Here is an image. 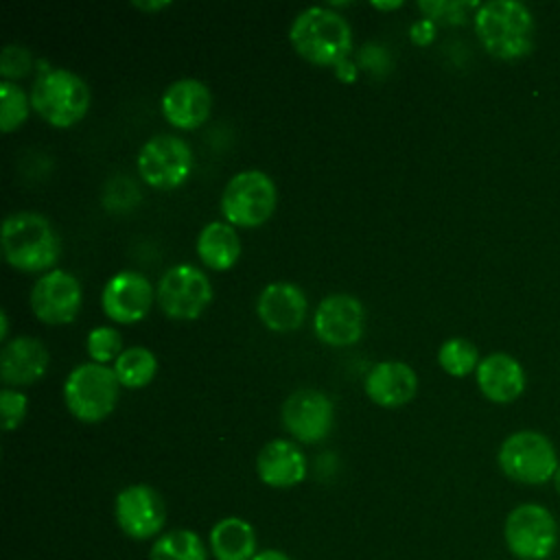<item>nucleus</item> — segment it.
Here are the masks:
<instances>
[{"mask_svg":"<svg viewBox=\"0 0 560 560\" xmlns=\"http://www.w3.org/2000/svg\"><path fill=\"white\" fill-rule=\"evenodd\" d=\"M31 68H33V55L28 48H24L20 44H9L2 48L0 74L4 77V81L24 77L31 72Z\"/></svg>","mask_w":560,"mask_h":560,"instance_id":"obj_30","label":"nucleus"},{"mask_svg":"<svg viewBox=\"0 0 560 560\" xmlns=\"http://www.w3.org/2000/svg\"><path fill=\"white\" fill-rule=\"evenodd\" d=\"M208 542L188 527L162 532L149 549V560H208Z\"/></svg>","mask_w":560,"mask_h":560,"instance_id":"obj_24","label":"nucleus"},{"mask_svg":"<svg viewBox=\"0 0 560 560\" xmlns=\"http://www.w3.org/2000/svg\"><path fill=\"white\" fill-rule=\"evenodd\" d=\"M376 9H394V7H400V2H374Z\"/></svg>","mask_w":560,"mask_h":560,"instance_id":"obj_38","label":"nucleus"},{"mask_svg":"<svg viewBox=\"0 0 560 560\" xmlns=\"http://www.w3.org/2000/svg\"><path fill=\"white\" fill-rule=\"evenodd\" d=\"M433 35H435V24L431 20L424 18V20H418L411 24V39L416 44H429L433 39Z\"/></svg>","mask_w":560,"mask_h":560,"instance_id":"obj_32","label":"nucleus"},{"mask_svg":"<svg viewBox=\"0 0 560 560\" xmlns=\"http://www.w3.org/2000/svg\"><path fill=\"white\" fill-rule=\"evenodd\" d=\"M418 392V374L402 361H381L365 376V394L378 407H402Z\"/></svg>","mask_w":560,"mask_h":560,"instance_id":"obj_21","label":"nucleus"},{"mask_svg":"<svg viewBox=\"0 0 560 560\" xmlns=\"http://www.w3.org/2000/svg\"><path fill=\"white\" fill-rule=\"evenodd\" d=\"M31 109V98L13 81H0V129L4 133L18 129Z\"/></svg>","mask_w":560,"mask_h":560,"instance_id":"obj_27","label":"nucleus"},{"mask_svg":"<svg viewBox=\"0 0 560 560\" xmlns=\"http://www.w3.org/2000/svg\"><path fill=\"white\" fill-rule=\"evenodd\" d=\"M497 464L501 472L523 486H545L553 479L560 459L553 442L534 429L510 433L499 451Z\"/></svg>","mask_w":560,"mask_h":560,"instance_id":"obj_6","label":"nucleus"},{"mask_svg":"<svg viewBox=\"0 0 560 560\" xmlns=\"http://www.w3.org/2000/svg\"><path fill=\"white\" fill-rule=\"evenodd\" d=\"M252 560H293L289 553L280 551V549H258V553Z\"/></svg>","mask_w":560,"mask_h":560,"instance_id":"obj_33","label":"nucleus"},{"mask_svg":"<svg viewBox=\"0 0 560 560\" xmlns=\"http://www.w3.org/2000/svg\"><path fill=\"white\" fill-rule=\"evenodd\" d=\"M551 483H553V490H556V494L560 497V466H558V470H556V475H553Z\"/></svg>","mask_w":560,"mask_h":560,"instance_id":"obj_37","label":"nucleus"},{"mask_svg":"<svg viewBox=\"0 0 560 560\" xmlns=\"http://www.w3.org/2000/svg\"><path fill=\"white\" fill-rule=\"evenodd\" d=\"M363 324L365 308L350 293H330L315 308V335L328 346L357 343L363 335Z\"/></svg>","mask_w":560,"mask_h":560,"instance_id":"obj_14","label":"nucleus"},{"mask_svg":"<svg viewBox=\"0 0 560 560\" xmlns=\"http://www.w3.org/2000/svg\"><path fill=\"white\" fill-rule=\"evenodd\" d=\"M7 337H9V317H7V313L2 311V313H0V339L7 343Z\"/></svg>","mask_w":560,"mask_h":560,"instance_id":"obj_36","label":"nucleus"},{"mask_svg":"<svg viewBox=\"0 0 560 560\" xmlns=\"http://www.w3.org/2000/svg\"><path fill=\"white\" fill-rule=\"evenodd\" d=\"M114 372L122 387L138 389L153 381L158 372V359L149 348L131 346L122 350V354L114 361Z\"/></svg>","mask_w":560,"mask_h":560,"instance_id":"obj_25","label":"nucleus"},{"mask_svg":"<svg viewBox=\"0 0 560 560\" xmlns=\"http://www.w3.org/2000/svg\"><path fill=\"white\" fill-rule=\"evenodd\" d=\"M31 88V107L52 127H70L79 122L90 107V88L72 70L39 63Z\"/></svg>","mask_w":560,"mask_h":560,"instance_id":"obj_4","label":"nucleus"},{"mask_svg":"<svg viewBox=\"0 0 560 560\" xmlns=\"http://www.w3.org/2000/svg\"><path fill=\"white\" fill-rule=\"evenodd\" d=\"M120 381L114 368L103 363L77 365L63 383V400L68 411L81 422H98L116 407Z\"/></svg>","mask_w":560,"mask_h":560,"instance_id":"obj_7","label":"nucleus"},{"mask_svg":"<svg viewBox=\"0 0 560 560\" xmlns=\"http://www.w3.org/2000/svg\"><path fill=\"white\" fill-rule=\"evenodd\" d=\"M481 394L497 405L514 402L525 392V370L508 352H490L475 370Z\"/></svg>","mask_w":560,"mask_h":560,"instance_id":"obj_19","label":"nucleus"},{"mask_svg":"<svg viewBox=\"0 0 560 560\" xmlns=\"http://www.w3.org/2000/svg\"><path fill=\"white\" fill-rule=\"evenodd\" d=\"M133 7L136 9H142V11H160V9H164V7H168V2L166 0H162V2H140V0H136L133 2Z\"/></svg>","mask_w":560,"mask_h":560,"instance_id":"obj_35","label":"nucleus"},{"mask_svg":"<svg viewBox=\"0 0 560 560\" xmlns=\"http://www.w3.org/2000/svg\"><path fill=\"white\" fill-rule=\"evenodd\" d=\"M503 542L516 560H549L560 545L558 518L542 503H518L505 514Z\"/></svg>","mask_w":560,"mask_h":560,"instance_id":"obj_5","label":"nucleus"},{"mask_svg":"<svg viewBox=\"0 0 560 560\" xmlns=\"http://www.w3.org/2000/svg\"><path fill=\"white\" fill-rule=\"evenodd\" d=\"M289 39L298 55L317 66H337L352 48L350 24L330 7H308L298 13Z\"/></svg>","mask_w":560,"mask_h":560,"instance_id":"obj_2","label":"nucleus"},{"mask_svg":"<svg viewBox=\"0 0 560 560\" xmlns=\"http://www.w3.org/2000/svg\"><path fill=\"white\" fill-rule=\"evenodd\" d=\"M306 295L304 291L287 280L267 284L256 302V313L260 322L276 332H291L302 326L306 317Z\"/></svg>","mask_w":560,"mask_h":560,"instance_id":"obj_17","label":"nucleus"},{"mask_svg":"<svg viewBox=\"0 0 560 560\" xmlns=\"http://www.w3.org/2000/svg\"><path fill=\"white\" fill-rule=\"evenodd\" d=\"M153 298L155 291L147 276L133 269H122L105 282L101 293V306L109 319L120 324H133L149 313Z\"/></svg>","mask_w":560,"mask_h":560,"instance_id":"obj_15","label":"nucleus"},{"mask_svg":"<svg viewBox=\"0 0 560 560\" xmlns=\"http://www.w3.org/2000/svg\"><path fill=\"white\" fill-rule=\"evenodd\" d=\"M280 418L284 429L298 442L311 444L324 440L330 433L335 409L324 392L304 387L289 394V398L282 402Z\"/></svg>","mask_w":560,"mask_h":560,"instance_id":"obj_12","label":"nucleus"},{"mask_svg":"<svg viewBox=\"0 0 560 560\" xmlns=\"http://www.w3.org/2000/svg\"><path fill=\"white\" fill-rule=\"evenodd\" d=\"M418 9L427 15L431 22L440 24H464L468 9H479L477 2H464V0H422L418 2Z\"/></svg>","mask_w":560,"mask_h":560,"instance_id":"obj_29","label":"nucleus"},{"mask_svg":"<svg viewBox=\"0 0 560 560\" xmlns=\"http://www.w3.org/2000/svg\"><path fill=\"white\" fill-rule=\"evenodd\" d=\"M208 549L214 560H252L258 553L256 529L241 516H223L210 527Z\"/></svg>","mask_w":560,"mask_h":560,"instance_id":"obj_22","label":"nucleus"},{"mask_svg":"<svg viewBox=\"0 0 560 560\" xmlns=\"http://www.w3.org/2000/svg\"><path fill=\"white\" fill-rule=\"evenodd\" d=\"M81 282L66 269L46 271L31 289V308L46 324H68L81 308Z\"/></svg>","mask_w":560,"mask_h":560,"instance_id":"obj_13","label":"nucleus"},{"mask_svg":"<svg viewBox=\"0 0 560 560\" xmlns=\"http://www.w3.org/2000/svg\"><path fill=\"white\" fill-rule=\"evenodd\" d=\"M481 46L497 59L516 61L532 52L536 20L518 0H490L472 15Z\"/></svg>","mask_w":560,"mask_h":560,"instance_id":"obj_1","label":"nucleus"},{"mask_svg":"<svg viewBox=\"0 0 560 560\" xmlns=\"http://www.w3.org/2000/svg\"><path fill=\"white\" fill-rule=\"evenodd\" d=\"M278 192L273 179L258 168L241 171L230 177L221 195V212L228 223L256 228L276 210Z\"/></svg>","mask_w":560,"mask_h":560,"instance_id":"obj_8","label":"nucleus"},{"mask_svg":"<svg viewBox=\"0 0 560 560\" xmlns=\"http://www.w3.org/2000/svg\"><path fill=\"white\" fill-rule=\"evenodd\" d=\"M210 302L212 284L195 265H173L158 282V304L171 319H195Z\"/></svg>","mask_w":560,"mask_h":560,"instance_id":"obj_10","label":"nucleus"},{"mask_svg":"<svg viewBox=\"0 0 560 560\" xmlns=\"http://www.w3.org/2000/svg\"><path fill=\"white\" fill-rule=\"evenodd\" d=\"M197 254L210 269H230L241 256V238L232 223L210 221L197 236Z\"/></svg>","mask_w":560,"mask_h":560,"instance_id":"obj_23","label":"nucleus"},{"mask_svg":"<svg viewBox=\"0 0 560 560\" xmlns=\"http://www.w3.org/2000/svg\"><path fill=\"white\" fill-rule=\"evenodd\" d=\"M26 407L28 400L22 392L13 389V387H4L0 392V418H2V429L4 431H13L22 424L24 416H26Z\"/></svg>","mask_w":560,"mask_h":560,"instance_id":"obj_31","label":"nucleus"},{"mask_svg":"<svg viewBox=\"0 0 560 560\" xmlns=\"http://www.w3.org/2000/svg\"><path fill=\"white\" fill-rule=\"evenodd\" d=\"M114 518L127 538L155 540L166 523V505L153 486L131 483L116 494Z\"/></svg>","mask_w":560,"mask_h":560,"instance_id":"obj_11","label":"nucleus"},{"mask_svg":"<svg viewBox=\"0 0 560 560\" xmlns=\"http://www.w3.org/2000/svg\"><path fill=\"white\" fill-rule=\"evenodd\" d=\"M88 354L94 359V363H107L116 361L122 354V337L116 328L112 326H96L88 335Z\"/></svg>","mask_w":560,"mask_h":560,"instance_id":"obj_28","label":"nucleus"},{"mask_svg":"<svg viewBox=\"0 0 560 560\" xmlns=\"http://www.w3.org/2000/svg\"><path fill=\"white\" fill-rule=\"evenodd\" d=\"M48 348L28 335H18L2 346L0 352V376L11 385H31L39 381L48 370Z\"/></svg>","mask_w":560,"mask_h":560,"instance_id":"obj_20","label":"nucleus"},{"mask_svg":"<svg viewBox=\"0 0 560 560\" xmlns=\"http://www.w3.org/2000/svg\"><path fill=\"white\" fill-rule=\"evenodd\" d=\"M335 72H337V77L339 79H343V81H350V79H354V66L348 61V59H343V61H339L337 66H335Z\"/></svg>","mask_w":560,"mask_h":560,"instance_id":"obj_34","label":"nucleus"},{"mask_svg":"<svg viewBox=\"0 0 560 560\" xmlns=\"http://www.w3.org/2000/svg\"><path fill=\"white\" fill-rule=\"evenodd\" d=\"M140 177L160 190L177 188L192 171L190 144L173 133H158L149 138L136 160Z\"/></svg>","mask_w":560,"mask_h":560,"instance_id":"obj_9","label":"nucleus"},{"mask_svg":"<svg viewBox=\"0 0 560 560\" xmlns=\"http://www.w3.org/2000/svg\"><path fill=\"white\" fill-rule=\"evenodd\" d=\"M2 252L15 269L44 271L57 262L61 241L44 214L18 210L2 223Z\"/></svg>","mask_w":560,"mask_h":560,"instance_id":"obj_3","label":"nucleus"},{"mask_svg":"<svg viewBox=\"0 0 560 560\" xmlns=\"http://www.w3.org/2000/svg\"><path fill=\"white\" fill-rule=\"evenodd\" d=\"M306 457L291 440L267 442L256 457V475L269 488H293L306 477Z\"/></svg>","mask_w":560,"mask_h":560,"instance_id":"obj_18","label":"nucleus"},{"mask_svg":"<svg viewBox=\"0 0 560 560\" xmlns=\"http://www.w3.org/2000/svg\"><path fill=\"white\" fill-rule=\"evenodd\" d=\"M162 114L179 129H195L203 125L212 109V94L199 79L184 77L166 85L162 92Z\"/></svg>","mask_w":560,"mask_h":560,"instance_id":"obj_16","label":"nucleus"},{"mask_svg":"<svg viewBox=\"0 0 560 560\" xmlns=\"http://www.w3.org/2000/svg\"><path fill=\"white\" fill-rule=\"evenodd\" d=\"M479 361L477 346L464 337H451L438 350V363L451 376H466L475 372Z\"/></svg>","mask_w":560,"mask_h":560,"instance_id":"obj_26","label":"nucleus"}]
</instances>
